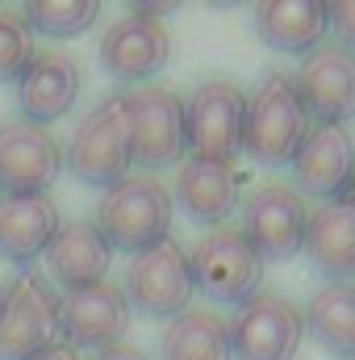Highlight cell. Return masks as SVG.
<instances>
[{
  "label": "cell",
  "mask_w": 355,
  "mask_h": 360,
  "mask_svg": "<svg viewBox=\"0 0 355 360\" xmlns=\"http://www.w3.org/2000/svg\"><path fill=\"white\" fill-rule=\"evenodd\" d=\"M67 168L80 184H96V188H113L130 176L134 139H130L126 92L105 96L80 122V130L72 134V147H67Z\"/></svg>",
  "instance_id": "3"
},
{
  "label": "cell",
  "mask_w": 355,
  "mask_h": 360,
  "mask_svg": "<svg viewBox=\"0 0 355 360\" xmlns=\"http://www.w3.org/2000/svg\"><path fill=\"white\" fill-rule=\"evenodd\" d=\"M163 360H230V331L226 319L213 310H184L168 323L159 340Z\"/></svg>",
  "instance_id": "23"
},
{
  "label": "cell",
  "mask_w": 355,
  "mask_h": 360,
  "mask_svg": "<svg viewBox=\"0 0 355 360\" xmlns=\"http://www.w3.org/2000/svg\"><path fill=\"white\" fill-rule=\"evenodd\" d=\"M293 84L314 126H343L355 117V55L339 42H322L314 55H305Z\"/></svg>",
  "instance_id": "12"
},
{
  "label": "cell",
  "mask_w": 355,
  "mask_h": 360,
  "mask_svg": "<svg viewBox=\"0 0 355 360\" xmlns=\"http://www.w3.org/2000/svg\"><path fill=\"white\" fill-rule=\"evenodd\" d=\"M21 17L38 34L72 38V34H84L92 21L100 17V4H92V0H42V4H29Z\"/></svg>",
  "instance_id": "24"
},
{
  "label": "cell",
  "mask_w": 355,
  "mask_h": 360,
  "mask_svg": "<svg viewBox=\"0 0 355 360\" xmlns=\"http://www.w3.org/2000/svg\"><path fill=\"white\" fill-rule=\"evenodd\" d=\"M34 360H80V352H76L72 344H63V340H59V344H51L46 352H38Z\"/></svg>",
  "instance_id": "28"
},
{
  "label": "cell",
  "mask_w": 355,
  "mask_h": 360,
  "mask_svg": "<svg viewBox=\"0 0 355 360\" xmlns=\"http://www.w3.org/2000/svg\"><path fill=\"white\" fill-rule=\"evenodd\" d=\"M305 222H309V205L288 184H260L243 201V235L264 256V264L267 260H288L301 252Z\"/></svg>",
  "instance_id": "9"
},
{
  "label": "cell",
  "mask_w": 355,
  "mask_h": 360,
  "mask_svg": "<svg viewBox=\"0 0 355 360\" xmlns=\"http://www.w3.org/2000/svg\"><path fill=\"white\" fill-rule=\"evenodd\" d=\"M230 331V360H293L305 335V319L293 302L255 293L239 306Z\"/></svg>",
  "instance_id": "8"
},
{
  "label": "cell",
  "mask_w": 355,
  "mask_h": 360,
  "mask_svg": "<svg viewBox=\"0 0 355 360\" xmlns=\"http://www.w3.org/2000/svg\"><path fill=\"white\" fill-rule=\"evenodd\" d=\"M255 30L272 51L314 55L330 34V21H326V4L318 0H276L255 8Z\"/></svg>",
  "instance_id": "21"
},
{
  "label": "cell",
  "mask_w": 355,
  "mask_h": 360,
  "mask_svg": "<svg viewBox=\"0 0 355 360\" xmlns=\"http://www.w3.org/2000/svg\"><path fill=\"white\" fill-rule=\"evenodd\" d=\"M288 168H293V184L301 197L339 201L355 176V134L347 126H309Z\"/></svg>",
  "instance_id": "15"
},
{
  "label": "cell",
  "mask_w": 355,
  "mask_h": 360,
  "mask_svg": "<svg viewBox=\"0 0 355 360\" xmlns=\"http://www.w3.org/2000/svg\"><path fill=\"white\" fill-rule=\"evenodd\" d=\"M326 21H330V30L339 34V46L355 55V0H343V4H326Z\"/></svg>",
  "instance_id": "26"
},
{
  "label": "cell",
  "mask_w": 355,
  "mask_h": 360,
  "mask_svg": "<svg viewBox=\"0 0 355 360\" xmlns=\"http://www.w3.org/2000/svg\"><path fill=\"white\" fill-rule=\"evenodd\" d=\"M339 201H343V205H351V210H355V176H351V184L343 188V197H339Z\"/></svg>",
  "instance_id": "29"
},
{
  "label": "cell",
  "mask_w": 355,
  "mask_h": 360,
  "mask_svg": "<svg viewBox=\"0 0 355 360\" xmlns=\"http://www.w3.org/2000/svg\"><path fill=\"white\" fill-rule=\"evenodd\" d=\"M130 109V139H134V164L155 172L180 164L184 155V101L172 89H138L126 92Z\"/></svg>",
  "instance_id": "13"
},
{
  "label": "cell",
  "mask_w": 355,
  "mask_h": 360,
  "mask_svg": "<svg viewBox=\"0 0 355 360\" xmlns=\"http://www.w3.org/2000/svg\"><path fill=\"white\" fill-rule=\"evenodd\" d=\"M168 55H172V34H168V25H163L159 17L142 13V8L117 17V21L105 30V38H100V63H105V72H109L113 80H126V84L151 80L155 72H163Z\"/></svg>",
  "instance_id": "14"
},
{
  "label": "cell",
  "mask_w": 355,
  "mask_h": 360,
  "mask_svg": "<svg viewBox=\"0 0 355 360\" xmlns=\"http://www.w3.org/2000/svg\"><path fill=\"white\" fill-rule=\"evenodd\" d=\"M176 201L192 222L217 226L234 214L239 205V172L234 164H213V160H184L176 172Z\"/></svg>",
  "instance_id": "18"
},
{
  "label": "cell",
  "mask_w": 355,
  "mask_h": 360,
  "mask_svg": "<svg viewBox=\"0 0 355 360\" xmlns=\"http://www.w3.org/2000/svg\"><path fill=\"white\" fill-rule=\"evenodd\" d=\"M92 226L117 252H151L172 239V197L155 176H126L105 193Z\"/></svg>",
  "instance_id": "2"
},
{
  "label": "cell",
  "mask_w": 355,
  "mask_h": 360,
  "mask_svg": "<svg viewBox=\"0 0 355 360\" xmlns=\"http://www.w3.org/2000/svg\"><path fill=\"white\" fill-rule=\"evenodd\" d=\"M126 302L130 310L147 319H176L192 302V272H188V252L176 239L155 243L151 252H138L126 272Z\"/></svg>",
  "instance_id": "7"
},
{
  "label": "cell",
  "mask_w": 355,
  "mask_h": 360,
  "mask_svg": "<svg viewBox=\"0 0 355 360\" xmlns=\"http://www.w3.org/2000/svg\"><path fill=\"white\" fill-rule=\"evenodd\" d=\"M76 96H80V63L67 51H38L25 76L17 80V105L34 126L63 117L76 105Z\"/></svg>",
  "instance_id": "16"
},
{
  "label": "cell",
  "mask_w": 355,
  "mask_h": 360,
  "mask_svg": "<svg viewBox=\"0 0 355 360\" xmlns=\"http://www.w3.org/2000/svg\"><path fill=\"white\" fill-rule=\"evenodd\" d=\"M301 252L309 256V264L335 281H351L355 276V210L343 201H326L318 210H309L305 222V243Z\"/></svg>",
  "instance_id": "19"
},
{
  "label": "cell",
  "mask_w": 355,
  "mask_h": 360,
  "mask_svg": "<svg viewBox=\"0 0 355 360\" xmlns=\"http://www.w3.org/2000/svg\"><path fill=\"white\" fill-rule=\"evenodd\" d=\"M247 92L230 80H205L184 101V147L192 160L230 164L243 151Z\"/></svg>",
  "instance_id": "6"
},
{
  "label": "cell",
  "mask_w": 355,
  "mask_h": 360,
  "mask_svg": "<svg viewBox=\"0 0 355 360\" xmlns=\"http://www.w3.org/2000/svg\"><path fill=\"white\" fill-rule=\"evenodd\" d=\"M309 113L297 96L293 76L272 72L260 80V89L247 96V117H243V151L260 168H288L293 155L301 151L309 134Z\"/></svg>",
  "instance_id": "1"
},
{
  "label": "cell",
  "mask_w": 355,
  "mask_h": 360,
  "mask_svg": "<svg viewBox=\"0 0 355 360\" xmlns=\"http://www.w3.org/2000/svg\"><path fill=\"white\" fill-rule=\"evenodd\" d=\"M0 297H4V289H0Z\"/></svg>",
  "instance_id": "30"
},
{
  "label": "cell",
  "mask_w": 355,
  "mask_h": 360,
  "mask_svg": "<svg viewBox=\"0 0 355 360\" xmlns=\"http://www.w3.org/2000/svg\"><path fill=\"white\" fill-rule=\"evenodd\" d=\"M34 30L17 8H0V80H21L34 63Z\"/></svg>",
  "instance_id": "25"
},
{
  "label": "cell",
  "mask_w": 355,
  "mask_h": 360,
  "mask_svg": "<svg viewBox=\"0 0 355 360\" xmlns=\"http://www.w3.org/2000/svg\"><path fill=\"white\" fill-rule=\"evenodd\" d=\"M59 340V293L42 272H17L0 297V360H34Z\"/></svg>",
  "instance_id": "4"
},
{
  "label": "cell",
  "mask_w": 355,
  "mask_h": 360,
  "mask_svg": "<svg viewBox=\"0 0 355 360\" xmlns=\"http://www.w3.org/2000/svg\"><path fill=\"white\" fill-rule=\"evenodd\" d=\"M63 172V147L46 126L4 122L0 126V188L4 197L46 193Z\"/></svg>",
  "instance_id": "11"
},
{
  "label": "cell",
  "mask_w": 355,
  "mask_h": 360,
  "mask_svg": "<svg viewBox=\"0 0 355 360\" xmlns=\"http://www.w3.org/2000/svg\"><path fill=\"white\" fill-rule=\"evenodd\" d=\"M42 256H46L51 276L63 289H84V285L105 281L113 248L105 243V235L92 222H67V226H59V235L51 239V248Z\"/></svg>",
  "instance_id": "20"
},
{
  "label": "cell",
  "mask_w": 355,
  "mask_h": 360,
  "mask_svg": "<svg viewBox=\"0 0 355 360\" xmlns=\"http://www.w3.org/2000/svg\"><path fill=\"white\" fill-rule=\"evenodd\" d=\"M59 327H63V344H72L76 352L80 348L105 352L121 344V335L130 331V302L121 285L96 281L84 289H67L59 297Z\"/></svg>",
  "instance_id": "10"
},
{
  "label": "cell",
  "mask_w": 355,
  "mask_h": 360,
  "mask_svg": "<svg viewBox=\"0 0 355 360\" xmlns=\"http://www.w3.org/2000/svg\"><path fill=\"white\" fill-rule=\"evenodd\" d=\"M59 205L46 193L34 197H0V256L13 264L38 260L59 235Z\"/></svg>",
  "instance_id": "17"
},
{
  "label": "cell",
  "mask_w": 355,
  "mask_h": 360,
  "mask_svg": "<svg viewBox=\"0 0 355 360\" xmlns=\"http://www.w3.org/2000/svg\"><path fill=\"white\" fill-rule=\"evenodd\" d=\"M301 319H305V331L326 352L355 360V285L351 281H335V285L318 289Z\"/></svg>",
  "instance_id": "22"
},
{
  "label": "cell",
  "mask_w": 355,
  "mask_h": 360,
  "mask_svg": "<svg viewBox=\"0 0 355 360\" xmlns=\"http://www.w3.org/2000/svg\"><path fill=\"white\" fill-rule=\"evenodd\" d=\"M92 360H151L142 348H134V344H113V348H105V352H96Z\"/></svg>",
  "instance_id": "27"
},
{
  "label": "cell",
  "mask_w": 355,
  "mask_h": 360,
  "mask_svg": "<svg viewBox=\"0 0 355 360\" xmlns=\"http://www.w3.org/2000/svg\"><path fill=\"white\" fill-rule=\"evenodd\" d=\"M264 269V256L251 248V239L230 226H217L213 235H205L188 256L192 289H201L213 302H230V306H243L247 297L260 293Z\"/></svg>",
  "instance_id": "5"
}]
</instances>
